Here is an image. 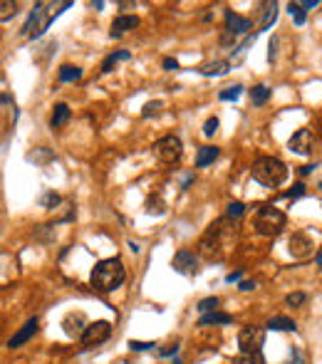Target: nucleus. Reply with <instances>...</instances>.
<instances>
[{
  "instance_id": "obj_1",
  "label": "nucleus",
  "mask_w": 322,
  "mask_h": 364,
  "mask_svg": "<svg viewBox=\"0 0 322 364\" xmlns=\"http://www.w3.org/2000/svg\"><path fill=\"white\" fill-rule=\"evenodd\" d=\"M124 280H126V270L119 258L99 260L94 265V270H92V288L99 290V293H112Z\"/></svg>"
},
{
  "instance_id": "obj_2",
  "label": "nucleus",
  "mask_w": 322,
  "mask_h": 364,
  "mask_svg": "<svg viewBox=\"0 0 322 364\" xmlns=\"http://www.w3.org/2000/svg\"><path fill=\"white\" fill-rule=\"evenodd\" d=\"M253 179L258 183H263L268 188H275L288 179V166L282 164L280 159L275 156H260L255 164H253Z\"/></svg>"
},
{
  "instance_id": "obj_3",
  "label": "nucleus",
  "mask_w": 322,
  "mask_h": 364,
  "mask_svg": "<svg viewBox=\"0 0 322 364\" xmlns=\"http://www.w3.org/2000/svg\"><path fill=\"white\" fill-rule=\"evenodd\" d=\"M285 228V213L280 208H273V206H266V208L258 210L255 216V231L266 238H275L280 236V231Z\"/></svg>"
},
{
  "instance_id": "obj_4",
  "label": "nucleus",
  "mask_w": 322,
  "mask_h": 364,
  "mask_svg": "<svg viewBox=\"0 0 322 364\" xmlns=\"http://www.w3.org/2000/svg\"><path fill=\"white\" fill-rule=\"evenodd\" d=\"M50 23H52V17H50V13H45V3H37L32 8L30 17L25 20V25H23V32L28 37H40L42 32L50 28Z\"/></svg>"
},
{
  "instance_id": "obj_5",
  "label": "nucleus",
  "mask_w": 322,
  "mask_h": 364,
  "mask_svg": "<svg viewBox=\"0 0 322 364\" xmlns=\"http://www.w3.org/2000/svg\"><path fill=\"white\" fill-rule=\"evenodd\" d=\"M181 139L179 137H174V134H168L164 139H159L154 144V154L159 161H164V164H174V161H179L181 159Z\"/></svg>"
},
{
  "instance_id": "obj_6",
  "label": "nucleus",
  "mask_w": 322,
  "mask_h": 364,
  "mask_svg": "<svg viewBox=\"0 0 322 364\" xmlns=\"http://www.w3.org/2000/svg\"><path fill=\"white\" fill-rule=\"evenodd\" d=\"M112 337V324L107 322V320H97V322L87 324L82 332V339L87 347H97V344H102V342H107Z\"/></svg>"
},
{
  "instance_id": "obj_7",
  "label": "nucleus",
  "mask_w": 322,
  "mask_h": 364,
  "mask_svg": "<svg viewBox=\"0 0 322 364\" xmlns=\"http://www.w3.org/2000/svg\"><path fill=\"white\" fill-rule=\"evenodd\" d=\"M266 342V330L263 327H243L238 332V344L243 352H260Z\"/></svg>"
},
{
  "instance_id": "obj_8",
  "label": "nucleus",
  "mask_w": 322,
  "mask_h": 364,
  "mask_svg": "<svg viewBox=\"0 0 322 364\" xmlns=\"http://www.w3.org/2000/svg\"><path fill=\"white\" fill-rule=\"evenodd\" d=\"M171 265H174V270L176 273H181V275H196V270H198V263H196V255L191 251H179L176 255H174V260H171Z\"/></svg>"
},
{
  "instance_id": "obj_9",
  "label": "nucleus",
  "mask_w": 322,
  "mask_h": 364,
  "mask_svg": "<svg viewBox=\"0 0 322 364\" xmlns=\"http://www.w3.org/2000/svg\"><path fill=\"white\" fill-rule=\"evenodd\" d=\"M288 146H290V151H295V154H310L312 146H315V137H312L310 129H300V131H295L293 137H290Z\"/></svg>"
},
{
  "instance_id": "obj_10",
  "label": "nucleus",
  "mask_w": 322,
  "mask_h": 364,
  "mask_svg": "<svg viewBox=\"0 0 322 364\" xmlns=\"http://www.w3.org/2000/svg\"><path fill=\"white\" fill-rule=\"evenodd\" d=\"M288 248H290V253H293L295 258H308L315 245H312V240L305 233H293L290 240H288Z\"/></svg>"
},
{
  "instance_id": "obj_11",
  "label": "nucleus",
  "mask_w": 322,
  "mask_h": 364,
  "mask_svg": "<svg viewBox=\"0 0 322 364\" xmlns=\"http://www.w3.org/2000/svg\"><path fill=\"white\" fill-rule=\"evenodd\" d=\"M37 327H40V322H37V317H32V320H28V322L23 324L17 332H15L13 337H10V342H8V347L10 350H15V347H20V344H25L28 342L30 337L35 335L37 332Z\"/></svg>"
},
{
  "instance_id": "obj_12",
  "label": "nucleus",
  "mask_w": 322,
  "mask_h": 364,
  "mask_svg": "<svg viewBox=\"0 0 322 364\" xmlns=\"http://www.w3.org/2000/svg\"><path fill=\"white\" fill-rule=\"evenodd\" d=\"M62 327H65V335L67 337H82L84 327H87V322H84V315L82 312H70L65 320H62Z\"/></svg>"
},
{
  "instance_id": "obj_13",
  "label": "nucleus",
  "mask_w": 322,
  "mask_h": 364,
  "mask_svg": "<svg viewBox=\"0 0 322 364\" xmlns=\"http://www.w3.org/2000/svg\"><path fill=\"white\" fill-rule=\"evenodd\" d=\"M134 28H139V17H137V15H119L112 23L109 35H112V37H122L126 30H134Z\"/></svg>"
},
{
  "instance_id": "obj_14",
  "label": "nucleus",
  "mask_w": 322,
  "mask_h": 364,
  "mask_svg": "<svg viewBox=\"0 0 322 364\" xmlns=\"http://www.w3.org/2000/svg\"><path fill=\"white\" fill-rule=\"evenodd\" d=\"M225 25H228V32H233V35H243V32H248V30H251V20L236 15L233 10H228V13H225Z\"/></svg>"
},
{
  "instance_id": "obj_15",
  "label": "nucleus",
  "mask_w": 322,
  "mask_h": 364,
  "mask_svg": "<svg viewBox=\"0 0 322 364\" xmlns=\"http://www.w3.org/2000/svg\"><path fill=\"white\" fill-rule=\"evenodd\" d=\"M228 70H231V62H228V60H213V62H206V65L201 67V72L209 74V77H221V74H225Z\"/></svg>"
},
{
  "instance_id": "obj_16",
  "label": "nucleus",
  "mask_w": 322,
  "mask_h": 364,
  "mask_svg": "<svg viewBox=\"0 0 322 364\" xmlns=\"http://www.w3.org/2000/svg\"><path fill=\"white\" fill-rule=\"evenodd\" d=\"M231 322H233V317H231V315H225V312H216V310H213V312H206V315L198 320L201 327H209V324H231Z\"/></svg>"
},
{
  "instance_id": "obj_17",
  "label": "nucleus",
  "mask_w": 322,
  "mask_h": 364,
  "mask_svg": "<svg viewBox=\"0 0 322 364\" xmlns=\"http://www.w3.org/2000/svg\"><path fill=\"white\" fill-rule=\"evenodd\" d=\"M67 119H70V107H67L65 102L55 104V112H52V119H50L52 129H57V126H62V124H67Z\"/></svg>"
},
{
  "instance_id": "obj_18",
  "label": "nucleus",
  "mask_w": 322,
  "mask_h": 364,
  "mask_svg": "<svg viewBox=\"0 0 322 364\" xmlns=\"http://www.w3.org/2000/svg\"><path fill=\"white\" fill-rule=\"evenodd\" d=\"M216 156H218V149H216V146H201L198 154H196V166L198 168L209 166V164H213Z\"/></svg>"
},
{
  "instance_id": "obj_19",
  "label": "nucleus",
  "mask_w": 322,
  "mask_h": 364,
  "mask_svg": "<svg viewBox=\"0 0 322 364\" xmlns=\"http://www.w3.org/2000/svg\"><path fill=\"white\" fill-rule=\"evenodd\" d=\"M266 327L268 330H275V332H290V330H295V322L290 317H270Z\"/></svg>"
},
{
  "instance_id": "obj_20",
  "label": "nucleus",
  "mask_w": 322,
  "mask_h": 364,
  "mask_svg": "<svg viewBox=\"0 0 322 364\" xmlns=\"http://www.w3.org/2000/svg\"><path fill=\"white\" fill-rule=\"evenodd\" d=\"M268 99H270V89H268L266 84H255L251 89V104L260 107V104H266Z\"/></svg>"
},
{
  "instance_id": "obj_21",
  "label": "nucleus",
  "mask_w": 322,
  "mask_h": 364,
  "mask_svg": "<svg viewBox=\"0 0 322 364\" xmlns=\"http://www.w3.org/2000/svg\"><path fill=\"white\" fill-rule=\"evenodd\" d=\"M82 77V70L80 67H72V65H62L60 67V82H74Z\"/></svg>"
},
{
  "instance_id": "obj_22",
  "label": "nucleus",
  "mask_w": 322,
  "mask_h": 364,
  "mask_svg": "<svg viewBox=\"0 0 322 364\" xmlns=\"http://www.w3.org/2000/svg\"><path fill=\"white\" fill-rule=\"evenodd\" d=\"M233 364H263V354L260 352H240L233 359Z\"/></svg>"
},
{
  "instance_id": "obj_23",
  "label": "nucleus",
  "mask_w": 322,
  "mask_h": 364,
  "mask_svg": "<svg viewBox=\"0 0 322 364\" xmlns=\"http://www.w3.org/2000/svg\"><path fill=\"white\" fill-rule=\"evenodd\" d=\"M17 13V3L15 0H0V20H10Z\"/></svg>"
},
{
  "instance_id": "obj_24",
  "label": "nucleus",
  "mask_w": 322,
  "mask_h": 364,
  "mask_svg": "<svg viewBox=\"0 0 322 364\" xmlns=\"http://www.w3.org/2000/svg\"><path fill=\"white\" fill-rule=\"evenodd\" d=\"M119 60H129V52H126V50H122V52H114V55H109L104 62H102V72H112V67L119 62Z\"/></svg>"
},
{
  "instance_id": "obj_25",
  "label": "nucleus",
  "mask_w": 322,
  "mask_h": 364,
  "mask_svg": "<svg viewBox=\"0 0 322 364\" xmlns=\"http://www.w3.org/2000/svg\"><path fill=\"white\" fill-rule=\"evenodd\" d=\"M240 92H243V84H233V87H228V89H223L218 97L223 99V102H236V99L240 97Z\"/></svg>"
},
{
  "instance_id": "obj_26",
  "label": "nucleus",
  "mask_w": 322,
  "mask_h": 364,
  "mask_svg": "<svg viewBox=\"0 0 322 364\" xmlns=\"http://www.w3.org/2000/svg\"><path fill=\"white\" fill-rule=\"evenodd\" d=\"M275 17H278V5H275V3H270V5H268V10H266V17H263V25H260V28L270 30V25L275 23Z\"/></svg>"
},
{
  "instance_id": "obj_27",
  "label": "nucleus",
  "mask_w": 322,
  "mask_h": 364,
  "mask_svg": "<svg viewBox=\"0 0 322 364\" xmlns=\"http://www.w3.org/2000/svg\"><path fill=\"white\" fill-rule=\"evenodd\" d=\"M288 10H290V15L295 17V23H297V25H305V10L300 8V3H290V5H288Z\"/></svg>"
},
{
  "instance_id": "obj_28",
  "label": "nucleus",
  "mask_w": 322,
  "mask_h": 364,
  "mask_svg": "<svg viewBox=\"0 0 322 364\" xmlns=\"http://www.w3.org/2000/svg\"><path fill=\"white\" fill-rule=\"evenodd\" d=\"M218 308V297H206V300H201L198 302V310L206 315V312H213V310Z\"/></svg>"
},
{
  "instance_id": "obj_29",
  "label": "nucleus",
  "mask_w": 322,
  "mask_h": 364,
  "mask_svg": "<svg viewBox=\"0 0 322 364\" xmlns=\"http://www.w3.org/2000/svg\"><path fill=\"white\" fill-rule=\"evenodd\" d=\"M245 213V206L240 203V201H233V203H228V216L231 218H240Z\"/></svg>"
},
{
  "instance_id": "obj_30",
  "label": "nucleus",
  "mask_w": 322,
  "mask_h": 364,
  "mask_svg": "<svg viewBox=\"0 0 322 364\" xmlns=\"http://www.w3.org/2000/svg\"><path fill=\"white\" fill-rule=\"evenodd\" d=\"M40 203H42V208H55L57 203H60V196L57 194H45L40 198Z\"/></svg>"
},
{
  "instance_id": "obj_31",
  "label": "nucleus",
  "mask_w": 322,
  "mask_h": 364,
  "mask_svg": "<svg viewBox=\"0 0 322 364\" xmlns=\"http://www.w3.org/2000/svg\"><path fill=\"white\" fill-rule=\"evenodd\" d=\"M161 107H164V102H149L146 107H144V117H151V114H159L161 112Z\"/></svg>"
},
{
  "instance_id": "obj_32",
  "label": "nucleus",
  "mask_w": 322,
  "mask_h": 364,
  "mask_svg": "<svg viewBox=\"0 0 322 364\" xmlns=\"http://www.w3.org/2000/svg\"><path fill=\"white\" fill-rule=\"evenodd\" d=\"M216 131H218V119H216V117H211L209 122L203 124V134H206V137H213Z\"/></svg>"
},
{
  "instance_id": "obj_33",
  "label": "nucleus",
  "mask_w": 322,
  "mask_h": 364,
  "mask_svg": "<svg viewBox=\"0 0 322 364\" xmlns=\"http://www.w3.org/2000/svg\"><path fill=\"white\" fill-rule=\"evenodd\" d=\"M129 347H131V352H144V350H151L154 342H137V339H131Z\"/></svg>"
},
{
  "instance_id": "obj_34",
  "label": "nucleus",
  "mask_w": 322,
  "mask_h": 364,
  "mask_svg": "<svg viewBox=\"0 0 322 364\" xmlns=\"http://www.w3.org/2000/svg\"><path fill=\"white\" fill-rule=\"evenodd\" d=\"M305 300H308V297H305V295H302V293H293V295H288V305H290V308H297V305H302Z\"/></svg>"
},
{
  "instance_id": "obj_35",
  "label": "nucleus",
  "mask_w": 322,
  "mask_h": 364,
  "mask_svg": "<svg viewBox=\"0 0 322 364\" xmlns=\"http://www.w3.org/2000/svg\"><path fill=\"white\" fill-rule=\"evenodd\" d=\"M300 196H305V183H295L293 191H288V198H293V201Z\"/></svg>"
},
{
  "instance_id": "obj_36",
  "label": "nucleus",
  "mask_w": 322,
  "mask_h": 364,
  "mask_svg": "<svg viewBox=\"0 0 322 364\" xmlns=\"http://www.w3.org/2000/svg\"><path fill=\"white\" fill-rule=\"evenodd\" d=\"M164 70H168V72L179 70V62H176L174 57H166V60H164Z\"/></svg>"
},
{
  "instance_id": "obj_37",
  "label": "nucleus",
  "mask_w": 322,
  "mask_h": 364,
  "mask_svg": "<svg viewBox=\"0 0 322 364\" xmlns=\"http://www.w3.org/2000/svg\"><path fill=\"white\" fill-rule=\"evenodd\" d=\"M176 350H179L176 344H166V347L161 350V354H164V357H171V354H176Z\"/></svg>"
},
{
  "instance_id": "obj_38",
  "label": "nucleus",
  "mask_w": 322,
  "mask_h": 364,
  "mask_svg": "<svg viewBox=\"0 0 322 364\" xmlns=\"http://www.w3.org/2000/svg\"><path fill=\"white\" fill-rule=\"evenodd\" d=\"M240 278H243V270H236V273H231V275H228L225 280H228V282H238Z\"/></svg>"
},
{
  "instance_id": "obj_39",
  "label": "nucleus",
  "mask_w": 322,
  "mask_h": 364,
  "mask_svg": "<svg viewBox=\"0 0 322 364\" xmlns=\"http://www.w3.org/2000/svg\"><path fill=\"white\" fill-rule=\"evenodd\" d=\"M317 5H320L317 0H305V3H300V8H302V10H310V8H317Z\"/></svg>"
},
{
  "instance_id": "obj_40",
  "label": "nucleus",
  "mask_w": 322,
  "mask_h": 364,
  "mask_svg": "<svg viewBox=\"0 0 322 364\" xmlns=\"http://www.w3.org/2000/svg\"><path fill=\"white\" fill-rule=\"evenodd\" d=\"M253 288H255V282H251V280L240 282V290H245V293H248V290H253Z\"/></svg>"
},
{
  "instance_id": "obj_41",
  "label": "nucleus",
  "mask_w": 322,
  "mask_h": 364,
  "mask_svg": "<svg viewBox=\"0 0 322 364\" xmlns=\"http://www.w3.org/2000/svg\"><path fill=\"white\" fill-rule=\"evenodd\" d=\"M174 364H181V362H174Z\"/></svg>"
}]
</instances>
